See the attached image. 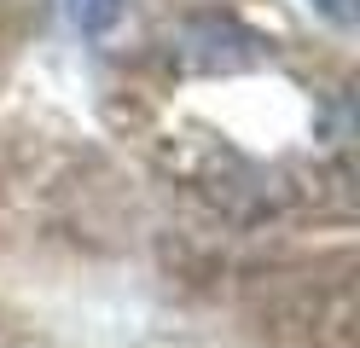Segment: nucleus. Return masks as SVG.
Returning <instances> with one entry per match:
<instances>
[{
  "label": "nucleus",
  "mask_w": 360,
  "mask_h": 348,
  "mask_svg": "<svg viewBox=\"0 0 360 348\" xmlns=\"http://www.w3.org/2000/svg\"><path fill=\"white\" fill-rule=\"evenodd\" d=\"M314 6H320L331 23H349V18H354V12H349V0H314Z\"/></svg>",
  "instance_id": "2"
},
{
  "label": "nucleus",
  "mask_w": 360,
  "mask_h": 348,
  "mask_svg": "<svg viewBox=\"0 0 360 348\" xmlns=\"http://www.w3.org/2000/svg\"><path fill=\"white\" fill-rule=\"evenodd\" d=\"M0 53H6V30H0Z\"/></svg>",
  "instance_id": "3"
},
{
  "label": "nucleus",
  "mask_w": 360,
  "mask_h": 348,
  "mask_svg": "<svg viewBox=\"0 0 360 348\" xmlns=\"http://www.w3.org/2000/svg\"><path fill=\"white\" fill-rule=\"evenodd\" d=\"M70 18L82 35H110L122 18V0H70Z\"/></svg>",
  "instance_id": "1"
}]
</instances>
